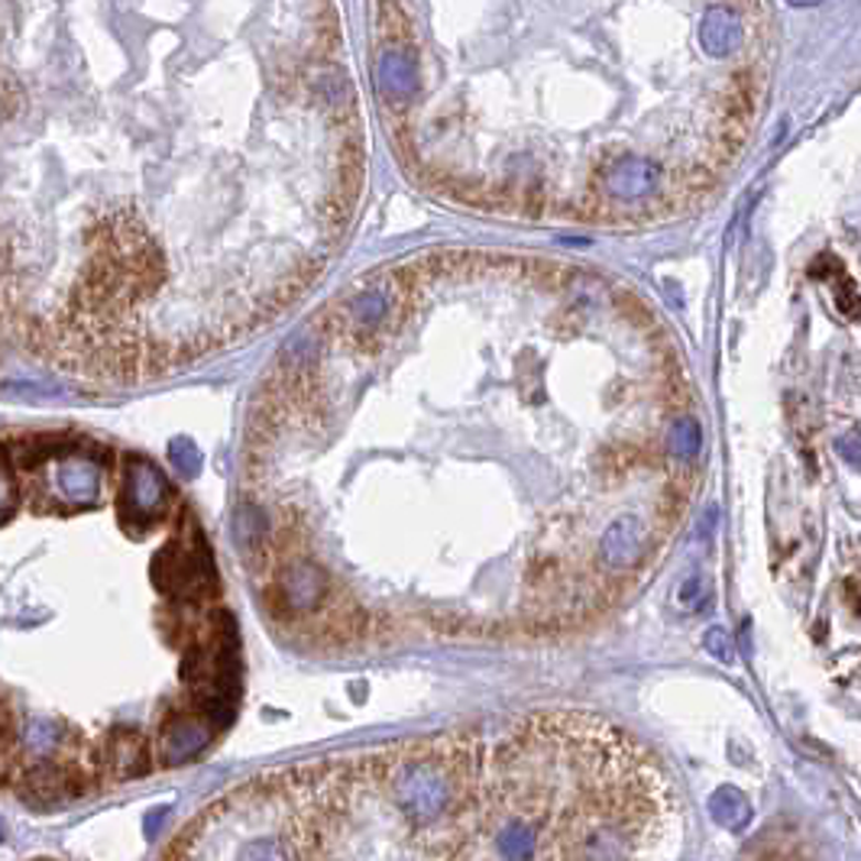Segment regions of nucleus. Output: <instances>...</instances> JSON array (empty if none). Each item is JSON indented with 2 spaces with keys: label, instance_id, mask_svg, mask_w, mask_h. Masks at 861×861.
Here are the masks:
<instances>
[{
  "label": "nucleus",
  "instance_id": "4468645a",
  "mask_svg": "<svg viewBox=\"0 0 861 861\" xmlns=\"http://www.w3.org/2000/svg\"><path fill=\"white\" fill-rule=\"evenodd\" d=\"M266 535H270V522H266L263 509L253 502H240L233 512V544L247 564L266 551Z\"/></svg>",
  "mask_w": 861,
  "mask_h": 861
},
{
  "label": "nucleus",
  "instance_id": "f8f14e48",
  "mask_svg": "<svg viewBox=\"0 0 861 861\" xmlns=\"http://www.w3.org/2000/svg\"><path fill=\"white\" fill-rule=\"evenodd\" d=\"M492 849L499 861H538L541 855V826L532 816H509L495 836H492Z\"/></svg>",
  "mask_w": 861,
  "mask_h": 861
},
{
  "label": "nucleus",
  "instance_id": "20e7f679",
  "mask_svg": "<svg viewBox=\"0 0 861 861\" xmlns=\"http://www.w3.org/2000/svg\"><path fill=\"white\" fill-rule=\"evenodd\" d=\"M101 489H105V473L95 457L65 450L53 460V492L58 502L72 509H88L101 499Z\"/></svg>",
  "mask_w": 861,
  "mask_h": 861
},
{
  "label": "nucleus",
  "instance_id": "f03ea898",
  "mask_svg": "<svg viewBox=\"0 0 861 861\" xmlns=\"http://www.w3.org/2000/svg\"><path fill=\"white\" fill-rule=\"evenodd\" d=\"M150 580L162 596L182 602H201L217 590L215 567L208 547H188L185 541H168L153 554Z\"/></svg>",
  "mask_w": 861,
  "mask_h": 861
},
{
  "label": "nucleus",
  "instance_id": "aec40b11",
  "mask_svg": "<svg viewBox=\"0 0 861 861\" xmlns=\"http://www.w3.org/2000/svg\"><path fill=\"white\" fill-rule=\"evenodd\" d=\"M168 460L178 470V477H185V480H195L201 473V464H205V457H201V450L195 447L192 437H175L168 444Z\"/></svg>",
  "mask_w": 861,
  "mask_h": 861
},
{
  "label": "nucleus",
  "instance_id": "412c9836",
  "mask_svg": "<svg viewBox=\"0 0 861 861\" xmlns=\"http://www.w3.org/2000/svg\"><path fill=\"white\" fill-rule=\"evenodd\" d=\"M17 505H20L17 477H13V467H10V460H7V454L0 447V525L17 512Z\"/></svg>",
  "mask_w": 861,
  "mask_h": 861
},
{
  "label": "nucleus",
  "instance_id": "dca6fc26",
  "mask_svg": "<svg viewBox=\"0 0 861 861\" xmlns=\"http://www.w3.org/2000/svg\"><path fill=\"white\" fill-rule=\"evenodd\" d=\"M389 305H392L389 288H385V285H373V288H363V292L350 302L347 312H350V321H353L357 330L370 334V330H377L379 324L385 321Z\"/></svg>",
  "mask_w": 861,
  "mask_h": 861
},
{
  "label": "nucleus",
  "instance_id": "f257e3e1",
  "mask_svg": "<svg viewBox=\"0 0 861 861\" xmlns=\"http://www.w3.org/2000/svg\"><path fill=\"white\" fill-rule=\"evenodd\" d=\"M392 800L412 822L440 819L454 800L450 767L437 758H412L392 777Z\"/></svg>",
  "mask_w": 861,
  "mask_h": 861
},
{
  "label": "nucleus",
  "instance_id": "39448f33",
  "mask_svg": "<svg viewBox=\"0 0 861 861\" xmlns=\"http://www.w3.org/2000/svg\"><path fill=\"white\" fill-rule=\"evenodd\" d=\"M215 726L201 716V712H175L162 722L160 735H156V758L165 767H178L195 761L198 754L211 745Z\"/></svg>",
  "mask_w": 861,
  "mask_h": 861
},
{
  "label": "nucleus",
  "instance_id": "a211bd4d",
  "mask_svg": "<svg viewBox=\"0 0 861 861\" xmlns=\"http://www.w3.org/2000/svg\"><path fill=\"white\" fill-rule=\"evenodd\" d=\"M667 447H671V454H674L677 460H694L702 450L700 422L690 418V415L677 418V422L671 425V430H667Z\"/></svg>",
  "mask_w": 861,
  "mask_h": 861
},
{
  "label": "nucleus",
  "instance_id": "2eb2a0df",
  "mask_svg": "<svg viewBox=\"0 0 861 861\" xmlns=\"http://www.w3.org/2000/svg\"><path fill=\"white\" fill-rule=\"evenodd\" d=\"M706 807H709V816H712L726 832H745L754 816L752 800H749L739 787H732V784L716 787Z\"/></svg>",
  "mask_w": 861,
  "mask_h": 861
},
{
  "label": "nucleus",
  "instance_id": "5701e85b",
  "mask_svg": "<svg viewBox=\"0 0 861 861\" xmlns=\"http://www.w3.org/2000/svg\"><path fill=\"white\" fill-rule=\"evenodd\" d=\"M702 647L706 654H712L719 664H735V645H732V635L722 629V625H709L706 635H702Z\"/></svg>",
  "mask_w": 861,
  "mask_h": 861
},
{
  "label": "nucleus",
  "instance_id": "cd10ccee",
  "mask_svg": "<svg viewBox=\"0 0 861 861\" xmlns=\"http://www.w3.org/2000/svg\"><path fill=\"white\" fill-rule=\"evenodd\" d=\"M0 842H3V826H0Z\"/></svg>",
  "mask_w": 861,
  "mask_h": 861
},
{
  "label": "nucleus",
  "instance_id": "0eeeda50",
  "mask_svg": "<svg viewBox=\"0 0 861 861\" xmlns=\"http://www.w3.org/2000/svg\"><path fill=\"white\" fill-rule=\"evenodd\" d=\"M327 592H330L327 574L312 560H292L279 574V602L285 606V612L308 615V612L321 609Z\"/></svg>",
  "mask_w": 861,
  "mask_h": 861
},
{
  "label": "nucleus",
  "instance_id": "393cba45",
  "mask_svg": "<svg viewBox=\"0 0 861 861\" xmlns=\"http://www.w3.org/2000/svg\"><path fill=\"white\" fill-rule=\"evenodd\" d=\"M165 816H168V809H165V807H160V809H156V813H150V816H146L143 829H146V836H150V839H156V836H160L162 822H165Z\"/></svg>",
  "mask_w": 861,
  "mask_h": 861
},
{
  "label": "nucleus",
  "instance_id": "a878e982",
  "mask_svg": "<svg viewBox=\"0 0 861 861\" xmlns=\"http://www.w3.org/2000/svg\"><path fill=\"white\" fill-rule=\"evenodd\" d=\"M7 745H0V781L7 777V771H10V758H7Z\"/></svg>",
  "mask_w": 861,
  "mask_h": 861
},
{
  "label": "nucleus",
  "instance_id": "423d86ee",
  "mask_svg": "<svg viewBox=\"0 0 861 861\" xmlns=\"http://www.w3.org/2000/svg\"><path fill=\"white\" fill-rule=\"evenodd\" d=\"M81 771L75 764H62V761H36L23 781H20V797L36 809H50L72 800L81 794Z\"/></svg>",
  "mask_w": 861,
  "mask_h": 861
},
{
  "label": "nucleus",
  "instance_id": "ddd939ff",
  "mask_svg": "<svg viewBox=\"0 0 861 861\" xmlns=\"http://www.w3.org/2000/svg\"><path fill=\"white\" fill-rule=\"evenodd\" d=\"M700 46L712 58H726L742 46V23L729 7H709L702 13Z\"/></svg>",
  "mask_w": 861,
  "mask_h": 861
},
{
  "label": "nucleus",
  "instance_id": "b1692460",
  "mask_svg": "<svg viewBox=\"0 0 861 861\" xmlns=\"http://www.w3.org/2000/svg\"><path fill=\"white\" fill-rule=\"evenodd\" d=\"M10 735H13V712L0 700V745H10Z\"/></svg>",
  "mask_w": 861,
  "mask_h": 861
},
{
  "label": "nucleus",
  "instance_id": "4be33fe9",
  "mask_svg": "<svg viewBox=\"0 0 861 861\" xmlns=\"http://www.w3.org/2000/svg\"><path fill=\"white\" fill-rule=\"evenodd\" d=\"M237 861H288V852L279 839L272 836H263V839H253L247 842L240 852H237Z\"/></svg>",
  "mask_w": 861,
  "mask_h": 861
},
{
  "label": "nucleus",
  "instance_id": "9d476101",
  "mask_svg": "<svg viewBox=\"0 0 861 861\" xmlns=\"http://www.w3.org/2000/svg\"><path fill=\"white\" fill-rule=\"evenodd\" d=\"M661 182V165L645 156H622L606 172V192L615 201H639L647 198Z\"/></svg>",
  "mask_w": 861,
  "mask_h": 861
},
{
  "label": "nucleus",
  "instance_id": "7ed1b4c3",
  "mask_svg": "<svg viewBox=\"0 0 861 861\" xmlns=\"http://www.w3.org/2000/svg\"><path fill=\"white\" fill-rule=\"evenodd\" d=\"M168 505H172V486L162 477L160 467L143 457H130L123 467V489H120L123 522L146 528L160 522Z\"/></svg>",
  "mask_w": 861,
  "mask_h": 861
},
{
  "label": "nucleus",
  "instance_id": "6e6552de",
  "mask_svg": "<svg viewBox=\"0 0 861 861\" xmlns=\"http://www.w3.org/2000/svg\"><path fill=\"white\" fill-rule=\"evenodd\" d=\"M647 532L639 515H619L599 538V557L609 570H629L645 557Z\"/></svg>",
  "mask_w": 861,
  "mask_h": 861
},
{
  "label": "nucleus",
  "instance_id": "1a4fd4ad",
  "mask_svg": "<svg viewBox=\"0 0 861 861\" xmlns=\"http://www.w3.org/2000/svg\"><path fill=\"white\" fill-rule=\"evenodd\" d=\"M377 88L392 108L408 105L418 95V62L405 50H385L377 62Z\"/></svg>",
  "mask_w": 861,
  "mask_h": 861
},
{
  "label": "nucleus",
  "instance_id": "9b49d317",
  "mask_svg": "<svg viewBox=\"0 0 861 861\" xmlns=\"http://www.w3.org/2000/svg\"><path fill=\"white\" fill-rule=\"evenodd\" d=\"M105 764H108L110 777L117 781H133L143 777L153 767V752L146 745V739L133 729H113L105 739Z\"/></svg>",
  "mask_w": 861,
  "mask_h": 861
},
{
  "label": "nucleus",
  "instance_id": "6ab92c4d",
  "mask_svg": "<svg viewBox=\"0 0 861 861\" xmlns=\"http://www.w3.org/2000/svg\"><path fill=\"white\" fill-rule=\"evenodd\" d=\"M674 606L687 615L700 612L702 606H709V580L702 574H690L677 584L674 590Z\"/></svg>",
  "mask_w": 861,
  "mask_h": 861
},
{
  "label": "nucleus",
  "instance_id": "f3484780",
  "mask_svg": "<svg viewBox=\"0 0 861 861\" xmlns=\"http://www.w3.org/2000/svg\"><path fill=\"white\" fill-rule=\"evenodd\" d=\"M62 742H65L62 726L46 719V716H36L23 726V752L36 758V761H50L62 749Z\"/></svg>",
  "mask_w": 861,
  "mask_h": 861
},
{
  "label": "nucleus",
  "instance_id": "bb28decb",
  "mask_svg": "<svg viewBox=\"0 0 861 861\" xmlns=\"http://www.w3.org/2000/svg\"><path fill=\"white\" fill-rule=\"evenodd\" d=\"M791 7H819V3H826V0H787Z\"/></svg>",
  "mask_w": 861,
  "mask_h": 861
}]
</instances>
